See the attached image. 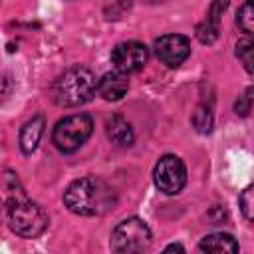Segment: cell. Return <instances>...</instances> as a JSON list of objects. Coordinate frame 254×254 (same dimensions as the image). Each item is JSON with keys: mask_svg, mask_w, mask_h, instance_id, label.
I'll return each instance as SVG.
<instances>
[{"mask_svg": "<svg viewBox=\"0 0 254 254\" xmlns=\"http://www.w3.org/2000/svg\"><path fill=\"white\" fill-rule=\"evenodd\" d=\"M65 206L79 216H99L111 210L117 202L115 190L99 177H83L73 181L65 194Z\"/></svg>", "mask_w": 254, "mask_h": 254, "instance_id": "cell-1", "label": "cell"}, {"mask_svg": "<svg viewBox=\"0 0 254 254\" xmlns=\"http://www.w3.org/2000/svg\"><path fill=\"white\" fill-rule=\"evenodd\" d=\"M99 79L91 73V69L83 65H73L65 69L54 83V101L62 107H77L87 103L97 91Z\"/></svg>", "mask_w": 254, "mask_h": 254, "instance_id": "cell-2", "label": "cell"}, {"mask_svg": "<svg viewBox=\"0 0 254 254\" xmlns=\"http://www.w3.org/2000/svg\"><path fill=\"white\" fill-rule=\"evenodd\" d=\"M4 210L8 216V224L12 232H16L22 238H36L40 236L48 226V214L46 210L32 202L26 194H18L4 200Z\"/></svg>", "mask_w": 254, "mask_h": 254, "instance_id": "cell-3", "label": "cell"}, {"mask_svg": "<svg viewBox=\"0 0 254 254\" xmlns=\"http://www.w3.org/2000/svg\"><path fill=\"white\" fill-rule=\"evenodd\" d=\"M91 131L93 119L87 113H75L58 121L52 133V141L62 153H73L89 139Z\"/></svg>", "mask_w": 254, "mask_h": 254, "instance_id": "cell-4", "label": "cell"}, {"mask_svg": "<svg viewBox=\"0 0 254 254\" xmlns=\"http://www.w3.org/2000/svg\"><path fill=\"white\" fill-rule=\"evenodd\" d=\"M151 246V228L145 220L131 216L121 220L111 232V248L119 254L145 252Z\"/></svg>", "mask_w": 254, "mask_h": 254, "instance_id": "cell-5", "label": "cell"}, {"mask_svg": "<svg viewBox=\"0 0 254 254\" xmlns=\"http://www.w3.org/2000/svg\"><path fill=\"white\" fill-rule=\"evenodd\" d=\"M155 185L161 192L165 194H177L183 190L185 183H187V167L183 163L181 157L177 155H165L159 159V163L155 165V173H153Z\"/></svg>", "mask_w": 254, "mask_h": 254, "instance_id": "cell-6", "label": "cell"}, {"mask_svg": "<svg viewBox=\"0 0 254 254\" xmlns=\"http://www.w3.org/2000/svg\"><path fill=\"white\" fill-rule=\"evenodd\" d=\"M149 60V50L141 42H121L111 52V64L117 71L133 73L139 71Z\"/></svg>", "mask_w": 254, "mask_h": 254, "instance_id": "cell-7", "label": "cell"}, {"mask_svg": "<svg viewBox=\"0 0 254 254\" xmlns=\"http://www.w3.org/2000/svg\"><path fill=\"white\" fill-rule=\"evenodd\" d=\"M155 56L169 67L181 65L190 54V42L183 34H165L153 44Z\"/></svg>", "mask_w": 254, "mask_h": 254, "instance_id": "cell-8", "label": "cell"}, {"mask_svg": "<svg viewBox=\"0 0 254 254\" xmlns=\"http://www.w3.org/2000/svg\"><path fill=\"white\" fill-rule=\"evenodd\" d=\"M226 8H228V0H212L204 22L196 28V38H198L202 44H212V42L218 38L220 18H222V12H224Z\"/></svg>", "mask_w": 254, "mask_h": 254, "instance_id": "cell-9", "label": "cell"}, {"mask_svg": "<svg viewBox=\"0 0 254 254\" xmlns=\"http://www.w3.org/2000/svg\"><path fill=\"white\" fill-rule=\"evenodd\" d=\"M129 89V81H127V73L123 71H107L99 83H97V93L105 99V101H119Z\"/></svg>", "mask_w": 254, "mask_h": 254, "instance_id": "cell-10", "label": "cell"}, {"mask_svg": "<svg viewBox=\"0 0 254 254\" xmlns=\"http://www.w3.org/2000/svg\"><path fill=\"white\" fill-rule=\"evenodd\" d=\"M44 125H46L44 115H36L30 121H26V125L22 127V131H20V149L26 155L36 151V147L42 139V133H44Z\"/></svg>", "mask_w": 254, "mask_h": 254, "instance_id": "cell-11", "label": "cell"}, {"mask_svg": "<svg viewBox=\"0 0 254 254\" xmlns=\"http://www.w3.org/2000/svg\"><path fill=\"white\" fill-rule=\"evenodd\" d=\"M105 131H107V137H109L115 145H119V147H131V145H133V139H135L133 129H131L129 121L123 119L121 115L111 117V119L107 121V129H105Z\"/></svg>", "mask_w": 254, "mask_h": 254, "instance_id": "cell-12", "label": "cell"}, {"mask_svg": "<svg viewBox=\"0 0 254 254\" xmlns=\"http://www.w3.org/2000/svg\"><path fill=\"white\" fill-rule=\"evenodd\" d=\"M198 248L202 252H214V254H222V252H238V242L234 240V236L226 234V232H214L208 234L200 240Z\"/></svg>", "mask_w": 254, "mask_h": 254, "instance_id": "cell-13", "label": "cell"}, {"mask_svg": "<svg viewBox=\"0 0 254 254\" xmlns=\"http://www.w3.org/2000/svg\"><path fill=\"white\" fill-rule=\"evenodd\" d=\"M236 58L246 71H254V36H246L236 42Z\"/></svg>", "mask_w": 254, "mask_h": 254, "instance_id": "cell-14", "label": "cell"}, {"mask_svg": "<svg viewBox=\"0 0 254 254\" xmlns=\"http://www.w3.org/2000/svg\"><path fill=\"white\" fill-rule=\"evenodd\" d=\"M236 24L248 36H254V0H246L236 12Z\"/></svg>", "mask_w": 254, "mask_h": 254, "instance_id": "cell-15", "label": "cell"}, {"mask_svg": "<svg viewBox=\"0 0 254 254\" xmlns=\"http://www.w3.org/2000/svg\"><path fill=\"white\" fill-rule=\"evenodd\" d=\"M192 125L196 127V131L208 133V131L212 129V113H210V109L204 107V105H200V107L194 111V115H192Z\"/></svg>", "mask_w": 254, "mask_h": 254, "instance_id": "cell-16", "label": "cell"}, {"mask_svg": "<svg viewBox=\"0 0 254 254\" xmlns=\"http://www.w3.org/2000/svg\"><path fill=\"white\" fill-rule=\"evenodd\" d=\"M240 208H242V214L250 222H254V183L242 190V194H240Z\"/></svg>", "mask_w": 254, "mask_h": 254, "instance_id": "cell-17", "label": "cell"}, {"mask_svg": "<svg viewBox=\"0 0 254 254\" xmlns=\"http://www.w3.org/2000/svg\"><path fill=\"white\" fill-rule=\"evenodd\" d=\"M165 252H185V248L181 244H171V246L165 248Z\"/></svg>", "mask_w": 254, "mask_h": 254, "instance_id": "cell-18", "label": "cell"}]
</instances>
